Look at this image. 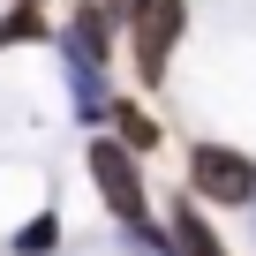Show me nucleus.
I'll list each match as a JSON object with an SVG mask.
<instances>
[{
	"instance_id": "1",
	"label": "nucleus",
	"mask_w": 256,
	"mask_h": 256,
	"mask_svg": "<svg viewBox=\"0 0 256 256\" xmlns=\"http://www.w3.org/2000/svg\"><path fill=\"white\" fill-rule=\"evenodd\" d=\"M83 174L98 188V204L128 226V218H151V181H144V158L128 151L120 136H106V128H90V144H83Z\"/></svg>"
},
{
	"instance_id": "2",
	"label": "nucleus",
	"mask_w": 256,
	"mask_h": 256,
	"mask_svg": "<svg viewBox=\"0 0 256 256\" xmlns=\"http://www.w3.org/2000/svg\"><path fill=\"white\" fill-rule=\"evenodd\" d=\"M181 38H188V0H151L144 16H128V60H136V83L144 90L166 83Z\"/></svg>"
},
{
	"instance_id": "12",
	"label": "nucleus",
	"mask_w": 256,
	"mask_h": 256,
	"mask_svg": "<svg viewBox=\"0 0 256 256\" xmlns=\"http://www.w3.org/2000/svg\"><path fill=\"white\" fill-rule=\"evenodd\" d=\"M248 211H256V196H248Z\"/></svg>"
},
{
	"instance_id": "8",
	"label": "nucleus",
	"mask_w": 256,
	"mask_h": 256,
	"mask_svg": "<svg viewBox=\"0 0 256 256\" xmlns=\"http://www.w3.org/2000/svg\"><path fill=\"white\" fill-rule=\"evenodd\" d=\"M53 23H46V0H8V16H0V53L8 46H46Z\"/></svg>"
},
{
	"instance_id": "11",
	"label": "nucleus",
	"mask_w": 256,
	"mask_h": 256,
	"mask_svg": "<svg viewBox=\"0 0 256 256\" xmlns=\"http://www.w3.org/2000/svg\"><path fill=\"white\" fill-rule=\"evenodd\" d=\"M106 8H113V16H120V30H128V16H144L151 0H106Z\"/></svg>"
},
{
	"instance_id": "7",
	"label": "nucleus",
	"mask_w": 256,
	"mask_h": 256,
	"mask_svg": "<svg viewBox=\"0 0 256 256\" xmlns=\"http://www.w3.org/2000/svg\"><path fill=\"white\" fill-rule=\"evenodd\" d=\"M83 53H98V60H113V38H120V16L106 8V0H76V16L60 23Z\"/></svg>"
},
{
	"instance_id": "6",
	"label": "nucleus",
	"mask_w": 256,
	"mask_h": 256,
	"mask_svg": "<svg viewBox=\"0 0 256 256\" xmlns=\"http://www.w3.org/2000/svg\"><path fill=\"white\" fill-rule=\"evenodd\" d=\"M166 234H174V256H234V248L218 241V226H211V211H204L196 196H181V204H174Z\"/></svg>"
},
{
	"instance_id": "5",
	"label": "nucleus",
	"mask_w": 256,
	"mask_h": 256,
	"mask_svg": "<svg viewBox=\"0 0 256 256\" xmlns=\"http://www.w3.org/2000/svg\"><path fill=\"white\" fill-rule=\"evenodd\" d=\"M98 128H106V136H120V144L136 151V158H151V151L166 144V128H158V113H151V106H136V98H113Z\"/></svg>"
},
{
	"instance_id": "10",
	"label": "nucleus",
	"mask_w": 256,
	"mask_h": 256,
	"mask_svg": "<svg viewBox=\"0 0 256 256\" xmlns=\"http://www.w3.org/2000/svg\"><path fill=\"white\" fill-rule=\"evenodd\" d=\"M120 248H128V256H174V234L151 226V218H128V226H120Z\"/></svg>"
},
{
	"instance_id": "3",
	"label": "nucleus",
	"mask_w": 256,
	"mask_h": 256,
	"mask_svg": "<svg viewBox=\"0 0 256 256\" xmlns=\"http://www.w3.org/2000/svg\"><path fill=\"white\" fill-rule=\"evenodd\" d=\"M188 196L218 211H248L256 196V158L234 144H188Z\"/></svg>"
},
{
	"instance_id": "4",
	"label": "nucleus",
	"mask_w": 256,
	"mask_h": 256,
	"mask_svg": "<svg viewBox=\"0 0 256 256\" xmlns=\"http://www.w3.org/2000/svg\"><path fill=\"white\" fill-rule=\"evenodd\" d=\"M53 46H60V60H68V106H76V120H83V128H98V120H106V106H113L106 60H98V53H83L68 30H53Z\"/></svg>"
},
{
	"instance_id": "9",
	"label": "nucleus",
	"mask_w": 256,
	"mask_h": 256,
	"mask_svg": "<svg viewBox=\"0 0 256 256\" xmlns=\"http://www.w3.org/2000/svg\"><path fill=\"white\" fill-rule=\"evenodd\" d=\"M8 248H16V256H53V248H60V218H53V211H38V218H23Z\"/></svg>"
}]
</instances>
